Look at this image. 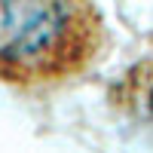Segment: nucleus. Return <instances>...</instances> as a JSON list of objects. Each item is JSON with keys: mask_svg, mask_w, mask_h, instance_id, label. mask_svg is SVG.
Here are the masks:
<instances>
[{"mask_svg": "<svg viewBox=\"0 0 153 153\" xmlns=\"http://www.w3.org/2000/svg\"><path fill=\"white\" fill-rule=\"evenodd\" d=\"M117 101L141 117H153V58L135 65L117 86Z\"/></svg>", "mask_w": 153, "mask_h": 153, "instance_id": "2", "label": "nucleus"}, {"mask_svg": "<svg viewBox=\"0 0 153 153\" xmlns=\"http://www.w3.org/2000/svg\"><path fill=\"white\" fill-rule=\"evenodd\" d=\"M92 0H0V80L12 86L65 83L104 49Z\"/></svg>", "mask_w": 153, "mask_h": 153, "instance_id": "1", "label": "nucleus"}]
</instances>
